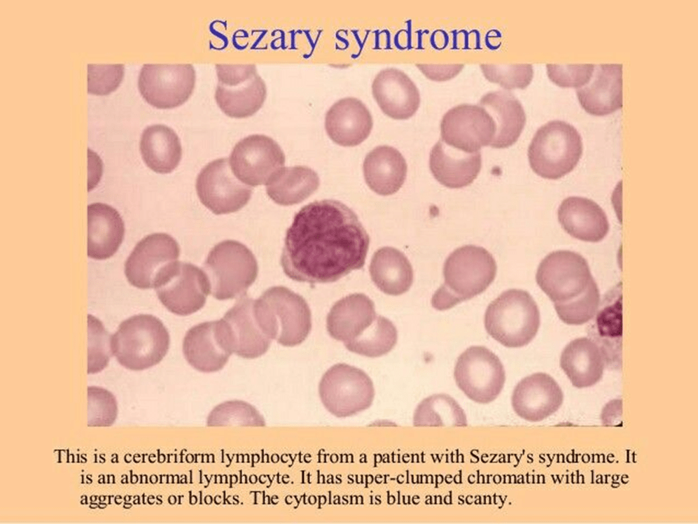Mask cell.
<instances>
[{
  "label": "cell",
  "instance_id": "cell-35",
  "mask_svg": "<svg viewBox=\"0 0 698 524\" xmlns=\"http://www.w3.org/2000/svg\"><path fill=\"white\" fill-rule=\"evenodd\" d=\"M398 332L389 319L377 316L372 323L358 337L344 344L351 352L370 357H380L396 345Z\"/></svg>",
  "mask_w": 698,
  "mask_h": 524
},
{
  "label": "cell",
  "instance_id": "cell-17",
  "mask_svg": "<svg viewBox=\"0 0 698 524\" xmlns=\"http://www.w3.org/2000/svg\"><path fill=\"white\" fill-rule=\"evenodd\" d=\"M180 248L176 241L165 233H154L142 239L125 264L128 282L140 289L155 288L162 271L176 262Z\"/></svg>",
  "mask_w": 698,
  "mask_h": 524
},
{
  "label": "cell",
  "instance_id": "cell-40",
  "mask_svg": "<svg viewBox=\"0 0 698 524\" xmlns=\"http://www.w3.org/2000/svg\"><path fill=\"white\" fill-rule=\"evenodd\" d=\"M124 76L122 64H88V92L96 95H106L114 91Z\"/></svg>",
  "mask_w": 698,
  "mask_h": 524
},
{
  "label": "cell",
  "instance_id": "cell-34",
  "mask_svg": "<svg viewBox=\"0 0 698 524\" xmlns=\"http://www.w3.org/2000/svg\"><path fill=\"white\" fill-rule=\"evenodd\" d=\"M414 426H466V413L451 396L440 393L424 399L413 415Z\"/></svg>",
  "mask_w": 698,
  "mask_h": 524
},
{
  "label": "cell",
  "instance_id": "cell-24",
  "mask_svg": "<svg viewBox=\"0 0 698 524\" xmlns=\"http://www.w3.org/2000/svg\"><path fill=\"white\" fill-rule=\"evenodd\" d=\"M482 167L480 151L465 153L446 144L440 139L431 148L429 168L441 185L459 189L470 185Z\"/></svg>",
  "mask_w": 698,
  "mask_h": 524
},
{
  "label": "cell",
  "instance_id": "cell-37",
  "mask_svg": "<svg viewBox=\"0 0 698 524\" xmlns=\"http://www.w3.org/2000/svg\"><path fill=\"white\" fill-rule=\"evenodd\" d=\"M484 77L505 90L524 89L533 76L531 64H481Z\"/></svg>",
  "mask_w": 698,
  "mask_h": 524
},
{
  "label": "cell",
  "instance_id": "cell-11",
  "mask_svg": "<svg viewBox=\"0 0 698 524\" xmlns=\"http://www.w3.org/2000/svg\"><path fill=\"white\" fill-rule=\"evenodd\" d=\"M454 377L459 388L470 399L488 404L500 395L505 372L501 361L491 350L482 346H472L458 357Z\"/></svg>",
  "mask_w": 698,
  "mask_h": 524
},
{
  "label": "cell",
  "instance_id": "cell-9",
  "mask_svg": "<svg viewBox=\"0 0 698 524\" xmlns=\"http://www.w3.org/2000/svg\"><path fill=\"white\" fill-rule=\"evenodd\" d=\"M218 83L215 99L228 116L244 118L253 115L266 99V85L253 64H217Z\"/></svg>",
  "mask_w": 698,
  "mask_h": 524
},
{
  "label": "cell",
  "instance_id": "cell-10",
  "mask_svg": "<svg viewBox=\"0 0 698 524\" xmlns=\"http://www.w3.org/2000/svg\"><path fill=\"white\" fill-rule=\"evenodd\" d=\"M319 393L323 405L331 414L345 418L368 409L375 397V389L365 371L339 363L323 375Z\"/></svg>",
  "mask_w": 698,
  "mask_h": 524
},
{
  "label": "cell",
  "instance_id": "cell-38",
  "mask_svg": "<svg viewBox=\"0 0 698 524\" xmlns=\"http://www.w3.org/2000/svg\"><path fill=\"white\" fill-rule=\"evenodd\" d=\"M88 373L94 374L106 367L109 361L112 354L111 349V337L107 334L102 323L90 315L88 316Z\"/></svg>",
  "mask_w": 698,
  "mask_h": 524
},
{
  "label": "cell",
  "instance_id": "cell-3",
  "mask_svg": "<svg viewBox=\"0 0 698 524\" xmlns=\"http://www.w3.org/2000/svg\"><path fill=\"white\" fill-rule=\"evenodd\" d=\"M496 270L495 259L483 247L466 245L455 249L444 263V283L433 295L432 306L447 310L482 293L494 281Z\"/></svg>",
  "mask_w": 698,
  "mask_h": 524
},
{
  "label": "cell",
  "instance_id": "cell-14",
  "mask_svg": "<svg viewBox=\"0 0 698 524\" xmlns=\"http://www.w3.org/2000/svg\"><path fill=\"white\" fill-rule=\"evenodd\" d=\"M196 190L202 204L216 215L240 210L252 194V189L235 176L226 158L213 160L201 170Z\"/></svg>",
  "mask_w": 698,
  "mask_h": 524
},
{
  "label": "cell",
  "instance_id": "cell-18",
  "mask_svg": "<svg viewBox=\"0 0 698 524\" xmlns=\"http://www.w3.org/2000/svg\"><path fill=\"white\" fill-rule=\"evenodd\" d=\"M187 362L201 372L221 370L232 353L225 325L222 319L191 327L183 342Z\"/></svg>",
  "mask_w": 698,
  "mask_h": 524
},
{
  "label": "cell",
  "instance_id": "cell-42",
  "mask_svg": "<svg viewBox=\"0 0 698 524\" xmlns=\"http://www.w3.org/2000/svg\"><path fill=\"white\" fill-rule=\"evenodd\" d=\"M622 297H616L614 303L606 304L602 309L599 310L597 317L595 318V327L598 328L600 337H606L602 344L599 346L601 348L604 346L606 339L611 337L613 344H617L622 336Z\"/></svg>",
  "mask_w": 698,
  "mask_h": 524
},
{
  "label": "cell",
  "instance_id": "cell-4",
  "mask_svg": "<svg viewBox=\"0 0 698 524\" xmlns=\"http://www.w3.org/2000/svg\"><path fill=\"white\" fill-rule=\"evenodd\" d=\"M254 312L265 334L284 346L300 344L311 330L307 302L284 286L270 288L254 300Z\"/></svg>",
  "mask_w": 698,
  "mask_h": 524
},
{
  "label": "cell",
  "instance_id": "cell-33",
  "mask_svg": "<svg viewBox=\"0 0 698 524\" xmlns=\"http://www.w3.org/2000/svg\"><path fill=\"white\" fill-rule=\"evenodd\" d=\"M319 178L305 166L283 167L267 183V194L275 203L291 206L302 202L319 187Z\"/></svg>",
  "mask_w": 698,
  "mask_h": 524
},
{
  "label": "cell",
  "instance_id": "cell-23",
  "mask_svg": "<svg viewBox=\"0 0 698 524\" xmlns=\"http://www.w3.org/2000/svg\"><path fill=\"white\" fill-rule=\"evenodd\" d=\"M373 121L370 111L358 99L342 98L334 103L325 116V129L330 139L344 146H356L370 135Z\"/></svg>",
  "mask_w": 698,
  "mask_h": 524
},
{
  "label": "cell",
  "instance_id": "cell-43",
  "mask_svg": "<svg viewBox=\"0 0 698 524\" xmlns=\"http://www.w3.org/2000/svg\"><path fill=\"white\" fill-rule=\"evenodd\" d=\"M461 64H417V68L429 79L444 81L456 76L463 68Z\"/></svg>",
  "mask_w": 698,
  "mask_h": 524
},
{
  "label": "cell",
  "instance_id": "cell-21",
  "mask_svg": "<svg viewBox=\"0 0 698 524\" xmlns=\"http://www.w3.org/2000/svg\"><path fill=\"white\" fill-rule=\"evenodd\" d=\"M373 97L382 111L395 120L413 116L420 105V94L414 83L401 70L380 71L372 83Z\"/></svg>",
  "mask_w": 698,
  "mask_h": 524
},
{
  "label": "cell",
  "instance_id": "cell-20",
  "mask_svg": "<svg viewBox=\"0 0 698 524\" xmlns=\"http://www.w3.org/2000/svg\"><path fill=\"white\" fill-rule=\"evenodd\" d=\"M222 320L233 353L244 358L253 359L267 352L272 339L257 321L253 299L246 294L242 295Z\"/></svg>",
  "mask_w": 698,
  "mask_h": 524
},
{
  "label": "cell",
  "instance_id": "cell-8",
  "mask_svg": "<svg viewBox=\"0 0 698 524\" xmlns=\"http://www.w3.org/2000/svg\"><path fill=\"white\" fill-rule=\"evenodd\" d=\"M203 269L212 295L220 300L246 294L258 272L253 253L245 245L234 240L217 243L209 252Z\"/></svg>",
  "mask_w": 698,
  "mask_h": 524
},
{
  "label": "cell",
  "instance_id": "cell-29",
  "mask_svg": "<svg viewBox=\"0 0 698 524\" xmlns=\"http://www.w3.org/2000/svg\"><path fill=\"white\" fill-rule=\"evenodd\" d=\"M559 362L573 385L578 388L598 383L607 364L599 346L586 337L575 339L566 345Z\"/></svg>",
  "mask_w": 698,
  "mask_h": 524
},
{
  "label": "cell",
  "instance_id": "cell-2",
  "mask_svg": "<svg viewBox=\"0 0 698 524\" xmlns=\"http://www.w3.org/2000/svg\"><path fill=\"white\" fill-rule=\"evenodd\" d=\"M536 280L564 323L582 325L596 313L599 288L581 255L571 250L549 253L539 264Z\"/></svg>",
  "mask_w": 698,
  "mask_h": 524
},
{
  "label": "cell",
  "instance_id": "cell-1",
  "mask_svg": "<svg viewBox=\"0 0 698 524\" xmlns=\"http://www.w3.org/2000/svg\"><path fill=\"white\" fill-rule=\"evenodd\" d=\"M369 244L368 234L350 208L334 199L315 201L295 215L281 264L295 281L333 283L363 268Z\"/></svg>",
  "mask_w": 698,
  "mask_h": 524
},
{
  "label": "cell",
  "instance_id": "cell-6",
  "mask_svg": "<svg viewBox=\"0 0 698 524\" xmlns=\"http://www.w3.org/2000/svg\"><path fill=\"white\" fill-rule=\"evenodd\" d=\"M484 323L487 332L496 341L507 348H520L537 334L540 311L528 292L510 289L488 305Z\"/></svg>",
  "mask_w": 698,
  "mask_h": 524
},
{
  "label": "cell",
  "instance_id": "cell-5",
  "mask_svg": "<svg viewBox=\"0 0 698 524\" xmlns=\"http://www.w3.org/2000/svg\"><path fill=\"white\" fill-rule=\"evenodd\" d=\"M169 346V332L162 322L149 314H138L123 321L111 338V349L126 369L141 371L158 364Z\"/></svg>",
  "mask_w": 698,
  "mask_h": 524
},
{
  "label": "cell",
  "instance_id": "cell-25",
  "mask_svg": "<svg viewBox=\"0 0 698 524\" xmlns=\"http://www.w3.org/2000/svg\"><path fill=\"white\" fill-rule=\"evenodd\" d=\"M557 216L565 232L581 241L599 242L609 230V223L603 210L587 198H566L559 206Z\"/></svg>",
  "mask_w": 698,
  "mask_h": 524
},
{
  "label": "cell",
  "instance_id": "cell-22",
  "mask_svg": "<svg viewBox=\"0 0 698 524\" xmlns=\"http://www.w3.org/2000/svg\"><path fill=\"white\" fill-rule=\"evenodd\" d=\"M578 101L588 113L603 116L614 113L623 105L622 64H594L589 82L576 89Z\"/></svg>",
  "mask_w": 698,
  "mask_h": 524
},
{
  "label": "cell",
  "instance_id": "cell-27",
  "mask_svg": "<svg viewBox=\"0 0 698 524\" xmlns=\"http://www.w3.org/2000/svg\"><path fill=\"white\" fill-rule=\"evenodd\" d=\"M125 234L123 221L113 207L102 203L88 206V255L106 260L119 248Z\"/></svg>",
  "mask_w": 698,
  "mask_h": 524
},
{
  "label": "cell",
  "instance_id": "cell-28",
  "mask_svg": "<svg viewBox=\"0 0 698 524\" xmlns=\"http://www.w3.org/2000/svg\"><path fill=\"white\" fill-rule=\"evenodd\" d=\"M479 105L496 124V134L490 146L505 148L513 145L526 124V114L519 101L509 92L498 90L483 95Z\"/></svg>",
  "mask_w": 698,
  "mask_h": 524
},
{
  "label": "cell",
  "instance_id": "cell-19",
  "mask_svg": "<svg viewBox=\"0 0 698 524\" xmlns=\"http://www.w3.org/2000/svg\"><path fill=\"white\" fill-rule=\"evenodd\" d=\"M564 400L563 392L549 374L538 372L522 378L515 387L511 402L518 416L541 421L555 413Z\"/></svg>",
  "mask_w": 698,
  "mask_h": 524
},
{
  "label": "cell",
  "instance_id": "cell-12",
  "mask_svg": "<svg viewBox=\"0 0 698 524\" xmlns=\"http://www.w3.org/2000/svg\"><path fill=\"white\" fill-rule=\"evenodd\" d=\"M155 289L162 304L179 316L190 315L202 309L211 291L204 270L178 261L162 271Z\"/></svg>",
  "mask_w": 698,
  "mask_h": 524
},
{
  "label": "cell",
  "instance_id": "cell-15",
  "mask_svg": "<svg viewBox=\"0 0 698 524\" xmlns=\"http://www.w3.org/2000/svg\"><path fill=\"white\" fill-rule=\"evenodd\" d=\"M231 169L243 183L251 186L267 184L285 164V155L272 138L253 134L241 139L229 158Z\"/></svg>",
  "mask_w": 698,
  "mask_h": 524
},
{
  "label": "cell",
  "instance_id": "cell-36",
  "mask_svg": "<svg viewBox=\"0 0 698 524\" xmlns=\"http://www.w3.org/2000/svg\"><path fill=\"white\" fill-rule=\"evenodd\" d=\"M208 426H265V421L251 404L241 400H231L215 406L209 413Z\"/></svg>",
  "mask_w": 698,
  "mask_h": 524
},
{
  "label": "cell",
  "instance_id": "cell-16",
  "mask_svg": "<svg viewBox=\"0 0 698 524\" xmlns=\"http://www.w3.org/2000/svg\"><path fill=\"white\" fill-rule=\"evenodd\" d=\"M492 117L480 105L459 104L448 110L440 122L441 139L448 146L473 153L490 146L495 134Z\"/></svg>",
  "mask_w": 698,
  "mask_h": 524
},
{
  "label": "cell",
  "instance_id": "cell-32",
  "mask_svg": "<svg viewBox=\"0 0 698 524\" xmlns=\"http://www.w3.org/2000/svg\"><path fill=\"white\" fill-rule=\"evenodd\" d=\"M369 271L375 285L387 295H402L409 290L413 283L410 261L402 252L392 247L381 248L374 253Z\"/></svg>",
  "mask_w": 698,
  "mask_h": 524
},
{
  "label": "cell",
  "instance_id": "cell-39",
  "mask_svg": "<svg viewBox=\"0 0 698 524\" xmlns=\"http://www.w3.org/2000/svg\"><path fill=\"white\" fill-rule=\"evenodd\" d=\"M88 426H110L117 416L116 400L108 390L95 386L88 388Z\"/></svg>",
  "mask_w": 698,
  "mask_h": 524
},
{
  "label": "cell",
  "instance_id": "cell-26",
  "mask_svg": "<svg viewBox=\"0 0 698 524\" xmlns=\"http://www.w3.org/2000/svg\"><path fill=\"white\" fill-rule=\"evenodd\" d=\"M377 316L373 302L360 293L337 301L327 316V330L331 337L344 344L358 337Z\"/></svg>",
  "mask_w": 698,
  "mask_h": 524
},
{
  "label": "cell",
  "instance_id": "cell-31",
  "mask_svg": "<svg viewBox=\"0 0 698 524\" xmlns=\"http://www.w3.org/2000/svg\"><path fill=\"white\" fill-rule=\"evenodd\" d=\"M142 159L151 170L168 174L179 165L182 148L180 139L170 127L160 124L144 129L139 143Z\"/></svg>",
  "mask_w": 698,
  "mask_h": 524
},
{
  "label": "cell",
  "instance_id": "cell-7",
  "mask_svg": "<svg viewBox=\"0 0 698 524\" xmlns=\"http://www.w3.org/2000/svg\"><path fill=\"white\" fill-rule=\"evenodd\" d=\"M582 154V138L568 122L552 120L535 133L528 148L531 168L542 178L557 180L570 173Z\"/></svg>",
  "mask_w": 698,
  "mask_h": 524
},
{
  "label": "cell",
  "instance_id": "cell-41",
  "mask_svg": "<svg viewBox=\"0 0 698 524\" xmlns=\"http://www.w3.org/2000/svg\"><path fill=\"white\" fill-rule=\"evenodd\" d=\"M547 73L551 81L562 87L579 88L591 78L594 64H547Z\"/></svg>",
  "mask_w": 698,
  "mask_h": 524
},
{
  "label": "cell",
  "instance_id": "cell-13",
  "mask_svg": "<svg viewBox=\"0 0 698 524\" xmlns=\"http://www.w3.org/2000/svg\"><path fill=\"white\" fill-rule=\"evenodd\" d=\"M196 73L190 64H144L138 88L150 105L160 109L181 106L195 88Z\"/></svg>",
  "mask_w": 698,
  "mask_h": 524
},
{
  "label": "cell",
  "instance_id": "cell-30",
  "mask_svg": "<svg viewBox=\"0 0 698 524\" xmlns=\"http://www.w3.org/2000/svg\"><path fill=\"white\" fill-rule=\"evenodd\" d=\"M407 163L395 148L379 146L368 153L363 162V175L368 187L380 195L396 193L407 176Z\"/></svg>",
  "mask_w": 698,
  "mask_h": 524
}]
</instances>
